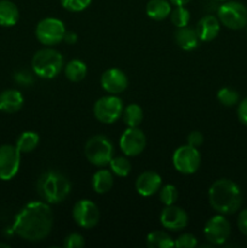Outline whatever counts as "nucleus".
Wrapping results in <instances>:
<instances>
[{
    "mask_svg": "<svg viewBox=\"0 0 247 248\" xmlns=\"http://www.w3.org/2000/svg\"><path fill=\"white\" fill-rule=\"evenodd\" d=\"M109 165H110L111 172H113L114 174H116L118 177L128 176L131 172V169H132L131 162L128 161L126 157L123 156L113 157V159L110 160V162H109Z\"/></svg>",
    "mask_w": 247,
    "mask_h": 248,
    "instance_id": "bb28decb",
    "label": "nucleus"
},
{
    "mask_svg": "<svg viewBox=\"0 0 247 248\" xmlns=\"http://www.w3.org/2000/svg\"><path fill=\"white\" fill-rule=\"evenodd\" d=\"M124 113V102L120 97L111 94L99 98L94 103L93 114L98 121L103 124H114Z\"/></svg>",
    "mask_w": 247,
    "mask_h": 248,
    "instance_id": "0eeeda50",
    "label": "nucleus"
},
{
    "mask_svg": "<svg viewBox=\"0 0 247 248\" xmlns=\"http://www.w3.org/2000/svg\"><path fill=\"white\" fill-rule=\"evenodd\" d=\"M61 5L70 12H80L86 9L92 0H60Z\"/></svg>",
    "mask_w": 247,
    "mask_h": 248,
    "instance_id": "7c9ffc66",
    "label": "nucleus"
},
{
    "mask_svg": "<svg viewBox=\"0 0 247 248\" xmlns=\"http://www.w3.org/2000/svg\"><path fill=\"white\" fill-rule=\"evenodd\" d=\"M65 27L61 19L47 17L41 19L35 29V35L41 44L46 46H53L60 44L64 39Z\"/></svg>",
    "mask_w": 247,
    "mask_h": 248,
    "instance_id": "6e6552de",
    "label": "nucleus"
},
{
    "mask_svg": "<svg viewBox=\"0 0 247 248\" xmlns=\"http://www.w3.org/2000/svg\"><path fill=\"white\" fill-rule=\"evenodd\" d=\"M174 39H176L178 47L184 51L195 50L199 45V41H200L195 29L188 28V27L177 29L176 34H174Z\"/></svg>",
    "mask_w": 247,
    "mask_h": 248,
    "instance_id": "6ab92c4d",
    "label": "nucleus"
},
{
    "mask_svg": "<svg viewBox=\"0 0 247 248\" xmlns=\"http://www.w3.org/2000/svg\"><path fill=\"white\" fill-rule=\"evenodd\" d=\"M101 86L108 93L116 94L125 91L128 86V79L125 73L118 68L106 70L101 77Z\"/></svg>",
    "mask_w": 247,
    "mask_h": 248,
    "instance_id": "2eb2a0df",
    "label": "nucleus"
},
{
    "mask_svg": "<svg viewBox=\"0 0 247 248\" xmlns=\"http://www.w3.org/2000/svg\"><path fill=\"white\" fill-rule=\"evenodd\" d=\"M147 145L144 132L137 127H128L120 137V148L127 156H137Z\"/></svg>",
    "mask_w": 247,
    "mask_h": 248,
    "instance_id": "ddd939ff",
    "label": "nucleus"
},
{
    "mask_svg": "<svg viewBox=\"0 0 247 248\" xmlns=\"http://www.w3.org/2000/svg\"><path fill=\"white\" fill-rule=\"evenodd\" d=\"M15 80H16L19 85H23V86L31 85L34 81L31 73L26 72V70H19V72H17L16 74H15Z\"/></svg>",
    "mask_w": 247,
    "mask_h": 248,
    "instance_id": "72a5a7b5",
    "label": "nucleus"
},
{
    "mask_svg": "<svg viewBox=\"0 0 247 248\" xmlns=\"http://www.w3.org/2000/svg\"><path fill=\"white\" fill-rule=\"evenodd\" d=\"M178 190L172 184H166L162 188H160V200L165 206L174 205L176 201L178 200Z\"/></svg>",
    "mask_w": 247,
    "mask_h": 248,
    "instance_id": "c756f323",
    "label": "nucleus"
},
{
    "mask_svg": "<svg viewBox=\"0 0 247 248\" xmlns=\"http://www.w3.org/2000/svg\"><path fill=\"white\" fill-rule=\"evenodd\" d=\"M114 155V145L106 136L96 135L85 144V156L90 164L103 167L109 165Z\"/></svg>",
    "mask_w": 247,
    "mask_h": 248,
    "instance_id": "39448f33",
    "label": "nucleus"
},
{
    "mask_svg": "<svg viewBox=\"0 0 247 248\" xmlns=\"http://www.w3.org/2000/svg\"><path fill=\"white\" fill-rule=\"evenodd\" d=\"M237 118L242 125L247 126V97L242 99L237 107Z\"/></svg>",
    "mask_w": 247,
    "mask_h": 248,
    "instance_id": "c9c22d12",
    "label": "nucleus"
},
{
    "mask_svg": "<svg viewBox=\"0 0 247 248\" xmlns=\"http://www.w3.org/2000/svg\"><path fill=\"white\" fill-rule=\"evenodd\" d=\"M73 219L79 227L91 229L99 222V210L91 200H79L73 207Z\"/></svg>",
    "mask_w": 247,
    "mask_h": 248,
    "instance_id": "f8f14e48",
    "label": "nucleus"
},
{
    "mask_svg": "<svg viewBox=\"0 0 247 248\" xmlns=\"http://www.w3.org/2000/svg\"><path fill=\"white\" fill-rule=\"evenodd\" d=\"M246 31H247V26H246Z\"/></svg>",
    "mask_w": 247,
    "mask_h": 248,
    "instance_id": "79ce46f5",
    "label": "nucleus"
},
{
    "mask_svg": "<svg viewBox=\"0 0 247 248\" xmlns=\"http://www.w3.org/2000/svg\"><path fill=\"white\" fill-rule=\"evenodd\" d=\"M169 1L174 6H184V5L189 4L191 0H169Z\"/></svg>",
    "mask_w": 247,
    "mask_h": 248,
    "instance_id": "58836bf2",
    "label": "nucleus"
},
{
    "mask_svg": "<svg viewBox=\"0 0 247 248\" xmlns=\"http://www.w3.org/2000/svg\"><path fill=\"white\" fill-rule=\"evenodd\" d=\"M147 246L149 248H171L174 247V241L167 232L155 230L148 235Z\"/></svg>",
    "mask_w": 247,
    "mask_h": 248,
    "instance_id": "a878e982",
    "label": "nucleus"
},
{
    "mask_svg": "<svg viewBox=\"0 0 247 248\" xmlns=\"http://www.w3.org/2000/svg\"><path fill=\"white\" fill-rule=\"evenodd\" d=\"M39 135L33 131H26L17 138L16 147L21 153H31L39 144Z\"/></svg>",
    "mask_w": 247,
    "mask_h": 248,
    "instance_id": "b1692460",
    "label": "nucleus"
},
{
    "mask_svg": "<svg viewBox=\"0 0 247 248\" xmlns=\"http://www.w3.org/2000/svg\"><path fill=\"white\" fill-rule=\"evenodd\" d=\"M63 246L67 248H81L85 246V240L77 232H72L64 239Z\"/></svg>",
    "mask_w": 247,
    "mask_h": 248,
    "instance_id": "473e14b6",
    "label": "nucleus"
},
{
    "mask_svg": "<svg viewBox=\"0 0 247 248\" xmlns=\"http://www.w3.org/2000/svg\"><path fill=\"white\" fill-rule=\"evenodd\" d=\"M19 11L10 0H0V26L12 27L18 22Z\"/></svg>",
    "mask_w": 247,
    "mask_h": 248,
    "instance_id": "4be33fe9",
    "label": "nucleus"
},
{
    "mask_svg": "<svg viewBox=\"0 0 247 248\" xmlns=\"http://www.w3.org/2000/svg\"><path fill=\"white\" fill-rule=\"evenodd\" d=\"M230 229V223L225 219L224 216L217 215L207 220L203 234L211 245H223L229 239L232 232Z\"/></svg>",
    "mask_w": 247,
    "mask_h": 248,
    "instance_id": "9b49d317",
    "label": "nucleus"
},
{
    "mask_svg": "<svg viewBox=\"0 0 247 248\" xmlns=\"http://www.w3.org/2000/svg\"><path fill=\"white\" fill-rule=\"evenodd\" d=\"M171 22L177 27V28H183L188 26L190 21V12L184 6H176L170 14Z\"/></svg>",
    "mask_w": 247,
    "mask_h": 248,
    "instance_id": "cd10ccee",
    "label": "nucleus"
},
{
    "mask_svg": "<svg viewBox=\"0 0 247 248\" xmlns=\"http://www.w3.org/2000/svg\"><path fill=\"white\" fill-rule=\"evenodd\" d=\"M218 19L229 29L245 28L247 26V9L239 1H227L218 9Z\"/></svg>",
    "mask_w": 247,
    "mask_h": 248,
    "instance_id": "423d86ee",
    "label": "nucleus"
},
{
    "mask_svg": "<svg viewBox=\"0 0 247 248\" xmlns=\"http://www.w3.org/2000/svg\"><path fill=\"white\" fill-rule=\"evenodd\" d=\"M24 98L17 90H5L0 93V111L7 114L17 113L23 107Z\"/></svg>",
    "mask_w": 247,
    "mask_h": 248,
    "instance_id": "a211bd4d",
    "label": "nucleus"
},
{
    "mask_svg": "<svg viewBox=\"0 0 247 248\" xmlns=\"http://www.w3.org/2000/svg\"><path fill=\"white\" fill-rule=\"evenodd\" d=\"M239 93L230 87H223L218 91L217 99L225 107H232L239 103Z\"/></svg>",
    "mask_w": 247,
    "mask_h": 248,
    "instance_id": "c85d7f7f",
    "label": "nucleus"
},
{
    "mask_svg": "<svg viewBox=\"0 0 247 248\" xmlns=\"http://www.w3.org/2000/svg\"><path fill=\"white\" fill-rule=\"evenodd\" d=\"M218 1H228V0H218Z\"/></svg>",
    "mask_w": 247,
    "mask_h": 248,
    "instance_id": "a19ab883",
    "label": "nucleus"
},
{
    "mask_svg": "<svg viewBox=\"0 0 247 248\" xmlns=\"http://www.w3.org/2000/svg\"><path fill=\"white\" fill-rule=\"evenodd\" d=\"M195 31L201 41H212L219 34V19L215 16H211V15L202 17L196 24Z\"/></svg>",
    "mask_w": 247,
    "mask_h": 248,
    "instance_id": "f3484780",
    "label": "nucleus"
},
{
    "mask_svg": "<svg viewBox=\"0 0 247 248\" xmlns=\"http://www.w3.org/2000/svg\"><path fill=\"white\" fill-rule=\"evenodd\" d=\"M237 227H239L240 232L247 236V208L242 210L240 212L239 217H237Z\"/></svg>",
    "mask_w": 247,
    "mask_h": 248,
    "instance_id": "e433bc0d",
    "label": "nucleus"
},
{
    "mask_svg": "<svg viewBox=\"0 0 247 248\" xmlns=\"http://www.w3.org/2000/svg\"><path fill=\"white\" fill-rule=\"evenodd\" d=\"M173 166L179 173L193 174L199 170L201 164V156L198 148L191 145H182L177 148L172 156Z\"/></svg>",
    "mask_w": 247,
    "mask_h": 248,
    "instance_id": "1a4fd4ad",
    "label": "nucleus"
},
{
    "mask_svg": "<svg viewBox=\"0 0 247 248\" xmlns=\"http://www.w3.org/2000/svg\"><path fill=\"white\" fill-rule=\"evenodd\" d=\"M198 246V239L191 234H183L174 241L177 248H195Z\"/></svg>",
    "mask_w": 247,
    "mask_h": 248,
    "instance_id": "2f4dec72",
    "label": "nucleus"
},
{
    "mask_svg": "<svg viewBox=\"0 0 247 248\" xmlns=\"http://www.w3.org/2000/svg\"><path fill=\"white\" fill-rule=\"evenodd\" d=\"M53 212L45 201H31L17 213L12 230L21 239L38 242L46 239L52 230Z\"/></svg>",
    "mask_w": 247,
    "mask_h": 248,
    "instance_id": "f257e3e1",
    "label": "nucleus"
},
{
    "mask_svg": "<svg viewBox=\"0 0 247 248\" xmlns=\"http://www.w3.org/2000/svg\"><path fill=\"white\" fill-rule=\"evenodd\" d=\"M21 154L16 145L0 147V179L10 181L17 174L21 165Z\"/></svg>",
    "mask_w": 247,
    "mask_h": 248,
    "instance_id": "9d476101",
    "label": "nucleus"
},
{
    "mask_svg": "<svg viewBox=\"0 0 247 248\" xmlns=\"http://www.w3.org/2000/svg\"><path fill=\"white\" fill-rule=\"evenodd\" d=\"M188 215L185 211L174 205L166 206L160 215V223L162 227L172 232H178L188 225Z\"/></svg>",
    "mask_w": 247,
    "mask_h": 248,
    "instance_id": "4468645a",
    "label": "nucleus"
},
{
    "mask_svg": "<svg viewBox=\"0 0 247 248\" xmlns=\"http://www.w3.org/2000/svg\"><path fill=\"white\" fill-rule=\"evenodd\" d=\"M162 179L159 173L154 171H145L136 179V190L142 196H152L161 188Z\"/></svg>",
    "mask_w": 247,
    "mask_h": 248,
    "instance_id": "dca6fc26",
    "label": "nucleus"
},
{
    "mask_svg": "<svg viewBox=\"0 0 247 248\" xmlns=\"http://www.w3.org/2000/svg\"><path fill=\"white\" fill-rule=\"evenodd\" d=\"M208 200L213 210L219 215H234L242 205V193L235 182L222 178L210 186Z\"/></svg>",
    "mask_w": 247,
    "mask_h": 248,
    "instance_id": "f03ea898",
    "label": "nucleus"
},
{
    "mask_svg": "<svg viewBox=\"0 0 247 248\" xmlns=\"http://www.w3.org/2000/svg\"><path fill=\"white\" fill-rule=\"evenodd\" d=\"M91 186L92 189L97 194L108 193L114 186L113 172L108 171V170H99V171H97L93 174V177H92Z\"/></svg>",
    "mask_w": 247,
    "mask_h": 248,
    "instance_id": "412c9836",
    "label": "nucleus"
},
{
    "mask_svg": "<svg viewBox=\"0 0 247 248\" xmlns=\"http://www.w3.org/2000/svg\"><path fill=\"white\" fill-rule=\"evenodd\" d=\"M31 68L36 77L53 79L63 68V56L55 48H41L31 58Z\"/></svg>",
    "mask_w": 247,
    "mask_h": 248,
    "instance_id": "20e7f679",
    "label": "nucleus"
},
{
    "mask_svg": "<svg viewBox=\"0 0 247 248\" xmlns=\"http://www.w3.org/2000/svg\"><path fill=\"white\" fill-rule=\"evenodd\" d=\"M0 247H6V248H9V245H6V244H0Z\"/></svg>",
    "mask_w": 247,
    "mask_h": 248,
    "instance_id": "ea45409f",
    "label": "nucleus"
},
{
    "mask_svg": "<svg viewBox=\"0 0 247 248\" xmlns=\"http://www.w3.org/2000/svg\"><path fill=\"white\" fill-rule=\"evenodd\" d=\"M64 74L68 80L73 82H79L85 79L87 74V67L82 61L72 60L67 63L64 69Z\"/></svg>",
    "mask_w": 247,
    "mask_h": 248,
    "instance_id": "5701e85b",
    "label": "nucleus"
},
{
    "mask_svg": "<svg viewBox=\"0 0 247 248\" xmlns=\"http://www.w3.org/2000/svg\"><path fill=\"white\" fill-rule=\"evenodd\" d=\"M63 40L67 41L68 44H73L77 41V34L75 33H68V31H65V35H64V39Z\"/></svg>",
    "mask_w": 247,
    "mask_h": 248,
    "instance_id": "4c0bfd02",
    "label": "nucleus"
},
{
    "mask_svg": "<svg viewBox=\"0 0 247 248\" xmlns=\"http://www.w3.org/2000/svg\"><path fill=\"white\" fill-rule=\"evenodd\" d=\"M145 11H147L149 18L155 19V21H162L171 14V2L167 0H149L147 7H145Z\"/></svg>",
    "mask_w": 247,
    "mask_h": 248,
    "instance_id": "aec40b11",
    "label": "nucleus"
},
{
    "mask_svg": "<svg viewBox=\"0 0 247 248\" xmlns=\"http://www.w3.org/2000/svg\"><path fill=\"white\" fill-rule=\"evenodd\" d=\"M124 123L128 127H138L143 121V109L139 104H128L123 113Z\"/></svg>",
    "mask_w": 247,
    "mask_h": 248,
    "instance_id": "393cba45",
    "label": "nucleus"
},
{
    "mask_svg": "<svg viewBox=\"0 0 247 248\" xmlns=\"http://www.w3.org/2000/svg\"><path fill=\"white\" fill-rule=\"evenodd\" d=\"M186 140H188L189 145L198 148V147H200V145H202L203 136H202V133L199 132V131H193V132H190L188 135Z\"/></svg>",
    "mask_w": 247,
    "mask_h": 248,
    "instance_id": "f704fd0d",
    "label": "nucleus"
},
{
    "mask_svg": "<svg viewBox=\"0 0 247 248\" xmlns=\"http://www.w3.org/2000/svg\"><path fill=\"white\" fill-rule=\"evenodd\" d=\"M70 182L57 171H46L36 182L39 196L47 203H60L68 198L70 193Z\"/></svg>",
    "mask_w": 247,
    "mask_h": 248,
    "instance_id": "7ed1b4c3",
    "label": "nucleus"
}]
</instances>
